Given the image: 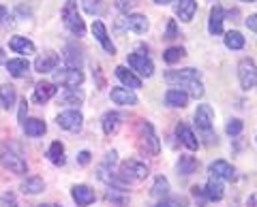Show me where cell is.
Instances as JSON below:
<instances>
[{"instance_id":"6da1fadb","label":"cell","mask_w":257,"mask_h":207,"mask_svg":"<svg viewBox=\"0 0 257 207\" xmlns=\"http://www.w3.org/2000/svg\"><path fill=\"white\" fill-rule=\"evenodd\" d=\"M148 164H144L140 160H135V158H128V160H124L122 164H120V171H118V178L124 182V184H138V182L146 180L148 178Z\"/></svg>"},{"instance_id":"7a4b0ae2","label":"cell","mask_w":257,"mask_h":207,"mask_svg":"<svg viewBox=\"0 0 257 207\" xmlns=\"http://www.w3.org/2000/svg\"><path fill=\"white\" fill-rule=\"evenodd\" d=\"M62 22L69 28L71 34L75 36H84L86 34V24L82 20V15L77 11V2L75 0H67V4L62 6Z\"/></svg>"},{"instance_id":"3957f363","label":"cell","mask_w":257,"mask_h":207,"mask_svg":"<svg viewBox=\"0 0 257 207\" xmlns=\"http://www.w3.org/2000/svg\"><path fill=\"white\" fill-rule=\"evenodd\" d=\"M0 162H3V166L7 171H11L15 175H24V173H28V164L26 160H24V156L18 154L13 148L9 146H3L0 148Z\"/></svg>"},{"instance_id":"277c9868","label":"cell","mask_w":257,"mask_h":207,"mask_svg":"<svg viewBox=\"0 0 257 207\" xmlns=\"http://www.w3.org/2000/svg\"><path fill=\"white\" fill-rule=\"evenodd\" d=\"M212 124H214V111L210 105H199L195 111V126L208 137V146L216 143V134H212Z\"/></svg>"},{"instance_id":"5b68a950","label":"cell","mask_w":257,"mask_h":207,"mask_svg":"<svg viewBox=\"0 0 257 207\" xmlns=\"http://www.w3.org/2000/svg\"><path fill=\"white\" fill-rule=\"evenodd\" d=\"M138 134H140L142 148L146 150L148 154L157 156V154H159V150H161V143H159V137H157L155 128H152V124L146 122V120H142V122L138 124Z\"/></svg>"},{"instance_id":"8992f818","label":"cell","mask_w":257,"mask_h":207,"mask_svg":"<svg viewBox=\"0 0 257 207\" xmlns=\"http://www.w3.org/2000/svg\"><path fill=\"white\" fill-rule=\"evenodd\" d=\"M56 124H58L62 130L79 132L82 130V126H84V116L79 114L77 109H69V111H62V114L56 118Z\"/></svg>"},{"instance_id":"52a82bcc","label":"cell","mask_w":257,"mask_h":207,"mask_svg":"<svg viewBox=\"0 0 257 207\" xmlns=\"http://www.w3.org/2000/svg\"><path fill=\"white\" fill-rule=\"evenodd\" d=\"M54 73V84H60L64 88H79L84 82V73L79 68H60L52 70Z\"/></svg>"},{"instance_id":"ba28073f","label":"cell","mask_w":257,"mask_h":207,"mask_svg":"<svg viewBox=\"0 0 257 207\" xmlns=\"http://www.w3.org/2000/svg\"><path fill=\"white\" fill-rule=\"evenodd\" d=\"M238 79H240L242 90H248V88H253L257 84V64L251 58L240 60V64H238Z\"/></svg>"},{"instance_id":"9c48e42d","label":"cell","mask_w":257,"mask_h":207,"mask_svg":"<svg viewBox=\"0 0 257 207\" xmlns=\"http://www.w3.org/2000/svg\"><path fill=\"white\" fill-rule=\"evenodd\" d=\"M126 62L135 73H140L142 77H152L155 73V62H152L146 54H128L126 56Z\"/></svg>"},{"instance_id":"30bf717a","label":"cell","mask_w":257,"mask_h":207,"mask_svg":"<svg viewBox=\"0 0 257 207\" xmlns=\"http://www.w3.org/2000/svg\"><path fill=\"white\" fill-rule=\"evenodd\" d=\"M199 79V70L197 68H180V70H167L165 73V82L172 86H187L189 82H197Z\"/></svg>"},{"instance_id":"8fae6325","label":"cell","mask_w":257,"mask_h":207,"mask_svg":"<svg viewBox=\"0 0 257 207\" xmlns=\"http://www.w3.org/2000/svg\"><path fill=\"white\" fill-rule=\"evenodd\" d=\"M92 34L96 36V41L101 43V47H103V50H105L107 54H111V56L116 54V45L111 43V38H109V34H107L105 24H103L101 20H94V22H92Z\"/></svg>"},{"instance_id":"7c38bea8","label":"cell","mask_w":257,"mask_h":207,"mask_svg":"<svg viewBox=\"0 0 257 207\" xmlns=\"http://www.w3.org/2000/svg\"><path fill=\"white\" fill-rule=\"evenodd\" d=\"M58 62H60V56L56 54V52H43L35 60V70H37V73H41V75L43 73H52Z\"/></svg>"},{"instance_id":"4fadbf2b","label":"cell","mask_w":257,"mask_h":207,"mask_svg":"<svg viewBox=\"0 0 257 207\" xmlns=\"http://www.w3.org/2000/svg\"><path fill=\"white\" fill-rule=\"evenodd\" d=\"M208 171H210V178L225 180V182H231V180L236 178L234 166H231L227 160H214L210 166H208Z\"/></svg>"},{"instance_id":"5bb4252c","label":"cell","mask_w":257,"mask_h":207,"mask_svg":"<svg viewBox=\"0 0 257 207\" xmlns=\"http://www.w3.org/2000/svg\"><path fill=\"white\" fill-rule=\"evenodd\" d=\"M109 96L116 105H122V107L138 105V96H135L133 90H128V88H114V90L109 92Z\"/></svg>"},{"instance_id":"9a60e30c","label":"cell","mask_w":257,"mask_h":207,"mask_svg":"<svg viewBox=\"0 0 257 207\" xmlns=\"http://www.w3.org/2000/svg\"><path fill=\"white\" fill-rule=\"evenodd\" d=\"M71 196H73V201L79 205V207H88L90 203H94V190L90 186H73V190H71Z\"/></svg>"},{"instance_id":"2e32d148","label":"cell","mask_w":257,"mask_h":207,"mask_svg":"<svg viewBox=\"0 0 257 207\" xmlns=\"http://www.w3.org/2000/svg\"><path fill=\"white\" fill-rule=\"evenodd\" d=\"M126 28L135 34H146L148 28H150V22L146 20V15H140V13H128L126 18Z\"/></svg>"},{"instance_id":"e0dca14e","label":"cell","mask_w":257,"mask_h":207,"mask_svg":"<svg viewBox=\"0 0 257 207\" xmlns=\"http://www.w3.org/2000/svg\"><path fill=\"white\" fill-rule=\"evenodd\" d=\"M56 88L52 82H41V84H37L35 86V94H32V98H35L39 105H43V102H47L50 98H54L56 96Z\"/></svg>"},{"instance_id":"ac0fdd59","label":"cell","mask_w":257,"mask_h":207,"mask_svg":"<svg viewBox=\"0 0 257 207\" xmlns=\"http://www.w3.org/2000/svg\"><path fill=\"white\" fill-rule=\"evenodd\" d=\"M223 6L221 4H214L210 9V18H208V32L210 34H221L223 32Z\"/></svg>"},{"instance_id":"d6986e66","label":"cell","mask_w":257,"mask_h":207,"mask_svg":"<svg viewBox=\"0 0 257 207\" xmlns=\"http://www.w3.org/2000/svg\"><path fill=\"white\" fill-rule=\"evenodd\" d=\"M189 102V94L182 88H172L165 92V105L167 107H184Z\"/></svg>"},{"instance_id":"ffe728a7","label":"cell","mask_w":257,"mask_h":207,"mask_svg":"<svg viewBox=\"0 0 257 207\" xmlns=\"http://www.w3.org/2000/svg\"><path fill=\"white\" fill-rule=\"evenodd\" d=\"M174 11L182 22H191L197 11V2L195 0H178V2L174 4Z\"/></svg>"},{"instance_id":"44dd1931","label":"cell","mask_w":257,"mask_h":207,"mask_svg":"<svg viewBox=\"0 0 257 207\" xmlns=\"http://www.w3.org/2000/svg\"><path fill=\"white\" fill-rule=\"evenodd\" d=\"M176 134H178V139L182 141V146L184 148H189V150H197L199 148V139L195 137V134H193V130L189 128L187 124H178L176 126Z\"/></svg>"},{"instance_id":"7402d4cb","label":"cell","mask_w":257,"mask_h":207,"mask_svg":"<svg viewBox=\"0 0 257 207\" xmlns=\"http://www.w3.org/2000/svg\"><path fill=\"white\" fill-rule=\"evenodd\" d=\"M116 77L128 88V90H138V88H142V79L135 75L133 70H128L126 66H116Z\"/></svg>"},{"instance_id":"603a6c76","label":"cell","mask_w":257,"mask_h":207,"mask_svg":"<svg viewBox=\"0 0 257 207\" xmlns=\"http://www.w3.org/2000/svg\"><path fill=\"white\" fill-rule=\"evenodd\" d=\"M22 128H24V132H26L28 137H43L47 126H45L43 120H39V118H30V120H26L22 124Z\"/></svg>"},{"instance_id":"cb8c5ba5","label":"cell","mask_w":257,"mask_h":207,"mask_svg":"<svg viewBox=\"0 0 257 207\" xmlns=\"http://www.w3.org/2000/svg\"><path fill=\"white\" fill-rule=\"evenodd\" d=\"M120 120H122V118H120L116 111H107V114L101 118L103 132H105V134H116L118 128H120Z\"/></svg>"},{"instance_id":"d4e9b609","label":"cell","mask_w":257,"mask_h":207,"mask_svg":"<svg viewBox=\"0 0 257 207\" xmlns=\"http://www.w3.org/2000/svg\"><path fill=\"white\" fill-rule=\"evenodd\" d=\"M28 68H30V64H28L26 58H15V60L7 62V70H9V75L11 77H18V79L20 77H26Z\"/></svg>"},{"instance_id":"484cf974","label":"cell","mask_w":257,"mask_h":207,"mask_svg":"<svg viewBox=\"0 0 257 207\" xmlns=\"http://www.w3.org/2000/svg\"><path fill=\"white\" fill-rule=\"evenodd\" d=\"M60 100L64 105H82L84 102V90L82 88H64L60 94Z\"/></svg>"},{"instance_id":"4316f807","label":"cell","mask_w":257,"mask_h":207,"mask_svg":"<svg viewBox=\"0 0 257 207\" xmlns=\"http://www.w3.org/2000/svg\"><path fill=\"white\" fill-rule=\"evenodd\" d=\"M0 102H3L5 109H11L15 102H18V92H15V86H11V84H3V86H0Z\"/></svg>"},{"instance_id":"83f0119b","label":"cell","mask_w":257,"mask_h":207,"mask_svg":"<svg viewBox=\"0 0 257 207\" xmlns=\"http://www.w3.org/2000/svg\"><path fill=\"white\" fill-rule=\"evenodd\" d=\"M204 194H206L208 201H221V198H223V184H221V180H216V178L208 180V184L204 188Z\"/></svg>"},{"instance_id":"f1b7e54d","label":"cell","mask_w":257,"mask_h":207,"mask_svg":"<svg viewBox=\"0 0 257 207\" xmlns=\"http://www.w3.org/2000/svg\"><path fill=\"white\" fill-rule=\"evenodd\" d=\"M9 47L15 52V54H35V43L28 41L26 36H13L9 41Z\"/></svg>"},{"instance_id":"f546056e","label":"cell","mask_w":257,"mask_h":207,"mask_svg":"<svg viewBox=\"0 0 257 207\" xmlns=\"http://www.w3.org/2000/svg\"><path fill=\"white\" fill-rule=\"evenodd\" d=\"M47 158H50V162L56 166H62L67 162V158H64V146L60 141H54L52 146L47 148Z\"/></svg>"},{"instance_id":"4dcf8cb0","label":"cell","mask_w":257,"mask_h":207,"mask_svg":"<svg viewBox=\"0 0 257 207\" xmlns=\"http://www.w3.org/2000/svg\"><path fill=\"white\" fill-rule=\"evenodd\" d=\"M43 180L41 178H37V175H32V178H26L22 182V192L24 194H39V192H43Z\"/></svg>"},{"instance_id":"1f68e13d","label":"cell","mask_w":257,"mask_h":207,"mask_svg":"<svg viewBox=\"0 0 257 207\" xmlns=\"http://www.w3.org/2000/svg\"><path fill=\"white\" fill-rule=\"evenodd\" d=\"M176 169H178V173L180 175H191V173H195V169H197V160L193 156H189V154H182L180 156V160H178V164H176Z\"/></svg>"},{"instance_id":"d6a6232c","label":"cell","mask_w":257,"mask_h":207,"mask_svg":"<svg viewBox=\"0 0 257 207\" xmlns=\"http://www.w3.org/2000/svg\"><path fill=\"white\" fill-rule=\"evenodd\" d=\"M64 62H67V68H79L84 62V56L79 50H75L73 45L67 47V54H64Z\"/></svg>"},{"instance_id":"836d02e7","label":"cell","mask_w":257,"mask_h":207,"mask_svg":"<svg viewBox=\"0 0 257 207\" xmlns=\"http://www.w3.org/2000/svg\"><path fill=\"white\" fill-rule=\"evenodd\" d=\"M167 192H170V182H167V178H157L155 180V184H152V190H150V194L155 196V198H165Z\"/></svg>"},{"instance_id":"e575fe53","label":"cell","mask_w":257,"mask_h":207,"mask_svg":"<svg viewBox=\"0 0 257 207\" xmlns=\"http://www.w3.org/2000/svg\"><path fill=\"white\" fill-rule=\"evenodd\" d=\"M225 47L227 50H242L244 47V36L238 32V30H229L227 34H225Z\"/></svg>"},{"instance_id":"d590c367","label":"cell","mask_w":257,"mask_h":207,"mask_svg":"<svg viewBox=\"0 0 257 207\" xmlns=\"http://www.w3.org/2000/svg\"><path fill=\"white\" fill-rule=\"evenodd\" d=\"M184 56H187V52H184L182 47H167V50L163 52V60L167 62V64H176V62H180Z\"/></svg>"},{"instance_id":"8d00e7d4","label":"cell","mask_w":257,"mask_h":207,"mask_svg":"<svg viewBox=\"0 0 257 207\" xmlns=\"http://www.w3.org/2000/svg\"><path fill=\"white\" fill-rule=\"evenodd\" d=\"M120 192H124V190H120V188H109L105 196H107V201H111L114 205L124 207V205L128 203V196H126V194H120Z\"/></svg>"},{"instance_id":"74e56055","label":"cell","mask_w":257,"mask_h":207,"mask_svg":"<svg viewBox=\"0 0 257 207\" xmlns=\"http://www.w3.org/2000/svg\"><path fill=\"white\" fill-rule=\"evenodd\" d=\"M84 9L90 15H101L105 11V4H103V0H84Z\"/></svg>"},{"instance_id":"f35d334b","label":"cell","mask_w":257,"mask_h":207,"mask_svg":"<svg viewBox=\"0 0 257 207\" xmlns=\"http://www.w3.org/2000/svg\"><path fill=\"white\" fill-rule=\"evenodd\" d=\"M242 128H244L242 120H238V118H234V120H229V122H227V126H225V132H227L229 137H238V134L242 132Z\"/></svg>"},{"instance_id":"ab89813d","label":"cell","mask_w":257,"mask_h":207,"mask_svg":"<svg viewBox=\"0 0 257 207\" xmlns=\"http://www.w3.org/2000/svg\"><path fill=\"white\" fill-rule=\"evenodd\" d=\"M184 88H187V94H191V96L193 98H202L204 96V84L202 82H199V79H197V82H189L187 86H184Z\"/></svg>"},{"instance_id":"60d3db41","label":"cell","mask_w":257,"mask_h":207,"mask_svg":"<svg viewBox=\"0 0 257 207\" xmlns=\"http://www.w3.org/2000/svg\"><path fill=\"white\" fill-rule=\"evenodd\" d=\"M0 207H18L15 194H13V192H7V194L0 196Z\"/></svg>"},{"instance_id":"b9f144b4","label":"cell","mask_w":257,"mask_h":207,"mask_svg":"<svg viewBox=\"0 0 257 207\" xmlns=\"http://www.w3.org/2000/svg\"><path fill=\"white\" fill-rule=\"evenodd\" d=\"M176 36H180L178 34V28H176V22L170 20L167 22V32H165V38H176Z\"/></svg>"},{"instance_id":"7bdbcfd3","label":"cell","mask_w":257,"mask_h":207,"mask_svg":"<svg viewBox=\"0 0 257 207\" xmlns=\"http://www.w3.org/2000/svg\"><path fill=\"white\" fill-rule=\"evenodd\" d=\"M116 9L122 11V13H128L133 9V2H131V0H116Z\"/></svg>"},{"instance_id":"ee69618b","label":"cell","mask_w":257,"mask_h":207,"mask_svg":"<svg viewBox=\"0 0 257 207\" xmlns=\"http://www.w3.org/2000/svg\"><path fill=\"white\" fill-rule=\"evenodd\" d=\"M90 158H92V154L88 152V150H84V152L77 154V164H79V166H86L88 162H90Z\"/></svg>"},{"instance_id":"f6af8a7d","label":"cell","mask_w":257,"mask_h":207,"mask_svg":"<svg viewBox=\"0 0 257 207\" xmlns=\"http://www.w3.org/2000/svg\"><path fill=\"white\" fill-rule=\"evenodd\" d=\"M157 207H182V201L180 198H163Z\"/></svg>"},{"instance_id":"bcb514c9","label":"cell","mask_w":257,"mask_h":207,"mask_svg":"<svg viewBox=\"0 0 257 207\" xmlns=\"http://www.w3.org/2000/svg\"><path fill=\"white\" fill-rule=\"evenodd\" d=\"M116 162H118V152H114V150H111V152L105 154V164H103V166H114Z\"/></svg>"},{"instance_id":"7dc6e473","label":"cell","mask_w":257,"mask_h":207,"mask_svg":"<svg viewBox=\"0 0 257 207\" xmlns=\"http://www.w3.org/2000/svg\"><path fill=\"white\" fill-rule=\"evenodd\" d=\"M26 111H28V102H26V98H22L20 100V122L22 124L26 122Z\"/></svg>"},{"instance_id":"c3c4849f","label":"cell","mask_w":257,"mask_h":207,"mask_svg":"<svg viewBox=\"0 0 257 207\" xmlns=\"http://www.w3.org/2000/svg\"><path fill=\"white\" fill-rule=\"evenodd\" d=\"M246 28H248V30H253V32L257 34V15H248V20H246Z\"/></svg>"},{"instance_id":"681fc988","label":"cell","mask_w":257,"mask_h":207,"mask_svg":"<svg viewBox=\"0 0 257 207\" xmlns=\"http://www.w3.org/2000/svg\"><path fill=\"white\" fill-rule=\"evenodd\" d=\"M246 207H257V192H253L246 198Z\"/></svg>"},{"instance_id":"f907efd6","label":"cell","mask_w":257,"mask_h":207,"mask_svg":"<svg viewBox=\"0 0 257 207\" xmlns=\"http://www.w3.org/2000/svg\"><path fill=\"white\" fill-rule=\"evenodd\" d=\"M7 13H9V11H7V6H0V24L7 20Z\"/></svg>"},{"instance_id":"816d5d0a","label":"cell","mask_w":257,"mask_h":207,"mask_svg":"<svg viewBox=\"0 0 257 207\" xmlns=\"http://www.w3.org/2000/svg\"><path fill=\"white\" fill-rule=\"evenodd\" d=\"M152 2H157V4H170V2H174V0H152Z\"/></svg>"},{"instance_id":"f5cc1de1","label":"cell","mask_w":257,"mask_h":207,"mask_svg":"<svg viewBox=\"0 0 257 207\" xmlns=\"http://www.w3.org/2000/svg\"><path fill=\"white\" fill-rule=\"evenodd\" d=\"M0 62H7V60H5V52H3V47H0Z\"/></svg>"},{"instance_id":"db71d44e","label":"cell","mask_w":257,"mask_h":207,"mask_svg":"<svg viewBox=\"0 0 257 207\" xmlns=\"http://www.w3.org/2000/svg\"><path fill=\"white\" fill-rule=\"evenodd\" d=\"M39 207H60V205H39Z\"/></svg>"},{"instance_id":"11a10c76","label":"cell","mask_w":257,"mask_h":207,"mask_svg":"<svg viewBox=\"0 0 257 207\" xmlns=\"http://www.w3.org/2000/svg\"><path fill=\"white\" fill-rule=\"evenodd\" d=\"M242 2H253V0H242Z\"/></svg>"}]
</instances>
